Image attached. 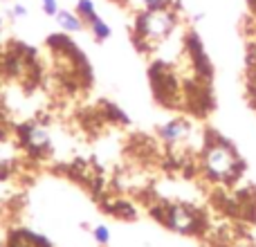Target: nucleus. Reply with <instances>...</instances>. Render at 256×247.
I'll return each mask as SVG.
<instances>
[{
	"mask_svg": "<svg viewBox=\"0 0 256 247\" xmlns=\"http://www.w3.org/2000/svg\"><path fill=\"white\" fill-rule=\"evenodd\" d=\"M40 7H43V14L45 16H56L58 12H61V7H58V0H40Z\"/></svg>",
	"mask_w": 256,
	"mask_h": 247,
	"instance_id": "nucleus-10",
	"label": "nucleus"
},
{
	"mask_svg": "<svg viewBox=\"0 0 256 247\" xmlns=\"http://www.w3.org/2000/svg\"><path fill=\"white\" fill-rule=\"evenodd\" d=\"M204 171L214 180H230L238 171V158L232 150V146L216 142L204 150Z\"/></svg>",
	"mask_w": 256,
	"mask_h": 247,
	"instance_id": "nucleus-2",
	"label": "nucleus"
},
{
	"mask_svg": "<svg viewBox=\"0 0 256 247\" xmlns=\"http://www.w3.org/2000/svg\"><path fill=\"white\" fill-rule=\"evenodd\" d=\"M144 9H171L173 0H142Z\"/></svg>",
	"mask_w": 256,
	"mask_h": 247,
	"instance_id": "nucleus-12",
	"label": "nucleus"
},
{
	"mask_svg": "<svg viewBox=\"0 0 256 247\" xmlns=\"http://www.w3.org/2000/svg\"><path fill=\"white\" fill-rule=\"evenodd\" d=\"M164 222H166V227H171L173 232H178V234H194L200 225V218H198V214L191 207H186V204H171V207H166Z\"/></svg>",
	"mask_w": 256,
	"mask_h": 247,
	"instance_id": "nucleus-5",
	"label": "nucleus"
},
{
	"mask_svg": "<svg viewBox=\"0 0 256 247\" xmlns=\"http://www.w3.org/2000/svg\"><path fill=\"white\" fill-rule=\"evenodd\" d=\"M160 137H162L166 144H178V142L186 140L189 137V124L184 120H171L160 128Z\"/></svg>",
	"mask_w": 256,
	"mask_h": 247,
	"instance_id": "nucleus-6",
	"label": "nucleus"
},
{
	"mask_svg": "<svg viewBox=\"0 0 256 247\" xmlns=\"http://www.w3.org/2000/svg\"><path fill=\"white\" fill-rule=\"evenodd\" d=\"M27 7L22 2H16V4H12V9H9V16L14 18V20H22V18H27Z\"/></svg>",
	"mask_w": 256,
	"mask_h": 247,
	"instance_id": "nucleus-11",
	"label": "nucleus"
},
{
	"mask_svg": "<svg viewBox=\"0 0 256 247\" xmlns=\"http://www.w3.org/2000/svg\"><path fill=\"white\" fill-rule=\"evenodd\" d=\"M16 142L18 148L34 155V158L48 155L52 150V135H50V128L43 122H27L22 126H18Z\"/></svg>",
	"mask_w": 256,
	"mask_h": 247,
	"instance_id": "nucleus-3",
	"label": "nucleus"
},
{
	"mask_svg": "<svg viewBox=\"0 0 256 247\" xmlns=\"http://www.w3.org/2000/svg\"><path fill=\"white\" fill-rule=\"evenodd\" d=\"M54 18H56V25L61 27L63 34H79V32L86 30L84 18L76 12H72V9H61Z\"/></svg>",
	"mask_w": 256,
	"mask_h": 247,
	"instance_id": "nucleus-7",
	"label": "nucleus"
},
{
	"mask_svg": "<svg viewBox=\"0 0 256 247\" xmlns=\"http://www.w3.org/2000/svg\"><path fill=\"white\" fill-rule=\"evenodd\" d=\"M74 12L84 18L86 30L90 32V36L94 38V43H106V40L112 36L110 25L99 16V12H97V7H94L92 0H76Z\"/></svg>",
	"mask_w": 256,
	"mask_h": 247,
	"instance_id": "nucleus-4",
	"label": "nucleus"
},
{
	"mask_svg": "<svg viewBox=\"0 0 256 247\" xmlns=\"http://www.w3.org/2000/svg\"><path fill=\"white\" fill-rule=\"evenodd\" d=\"M4 20H2V18H0V45H2V32H4Z\"/></svg>",
	"mask_w": 256,
	"mask_h": 247,
	"instance_id": "nucleus-13",
	"label": "nucleus"
},
{
	"mask_svg": "<svg viewBox=\"0 0 256 247\" xmlns=\"http://www.w3.org/2000/svg\"><path fill=\"white\" fill-rule=\"evenodd\" d=\"M92 238L97 240L99 245H106L108 240H110V230H108L106 225H94L92 227Z\"/></svg>",
	"mask_w": 256,
	"mask_h": 247,
	"instance_id": "nucleus-9",
	"label": "nucleus"
},
{
	"mask_svg": "<svg viewBox=\"0 0 256 247\" xmlns=\"http://www.w3.org/2000/svg\"><path fill=\"white\" fill-rule=\"evenodd\" d=\"M7 247H48V245H45V240L40 236L32 234V232H16V234H12Z\"/></svg>",
	"mask_w": 256,
	"mask_h": 247,
	"instance_id": "nucleus-8",
	"label": "nucleus"
},
{
	"mask_svg": "<svg viewBox=\"0 0 256 247\" xmlns=\"http://www.w3.org/2000/svg\"><path fill=\"white\" fill-rule=\"evenodd\" d=\"M176 14L173 9H144L135 20V36L140 45L162 43L176 30Z\"/></svg>",
	"mask_w": 256,
	"mask_h": 247,
	"instance_id": "nucleus-1",
	"label": "nucleus"
}]
</instances>
